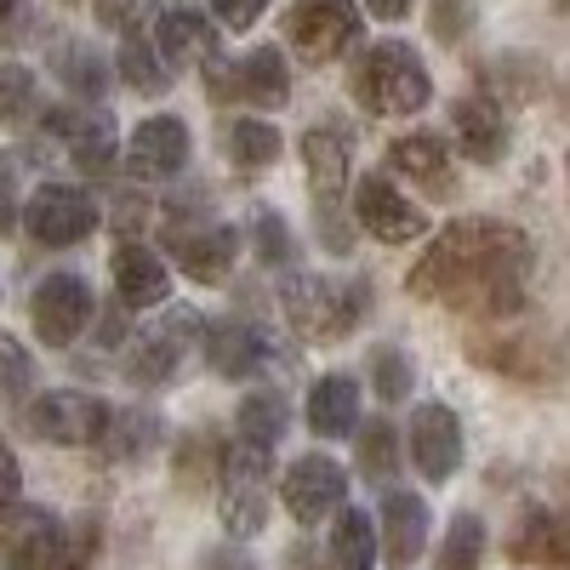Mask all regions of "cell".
<instances>
[{
    "mask_svg": "<svg viewBox=\"0 0 570 570\" xmlns=\"http://www.w3.org/2000/svg\"><path fill=\"white\" fill-rule=\"evenodd\" d=\"M456 18H473V12H468V0H434V29H440L445 40L456 35Z\"/></svg>",
    "mask_w": 570,
    "mask_h": 570,
    "instance_id": "ee69618b",
    "label": "cell"
},
{
    "mask_svg": "<svg viewBox=\"0 0 570 570\" xmlns=\"http://www.w3.org/2000/svg\"><path fill=\"white\" fill-rule=\"evenodd\" d=\"M348 86L371 115H416L428 98H434V80H428L422 58L405 40H376L371 52H360Z\"/></svg>",
    "mask_w": 570,
    "mask_h": 570,
    "instance_id": "7a4b0ae2",
    "label": "cell"
},
{
    "mask_svg": "<svg viewBox=\"0 0 570 570\" xmlns=\"http://www.w3.org/2000/svg\"><path fill=\"white\" fill-rule=\"evenodd\" d=\"M257 257L268 268H279L285 257H292V228H285L279 212H257Z\"/></svg>",
    "mask_w": 570,
    "mask_h": 570,
    "instance_id": "f35d334b",
    "label": "cell"
},
{
    "mask_svg": "<svg viewBox=\"0 0 570 570\" xmlns=\"http://www.w3.org/2000/svg\"><path fill=\"white\" fill-rule=\"evenodd\" d=\"M18 491H23V468H18L12 445L0 440V519H7V513L18 508Z\"/></svg>",
    "mask_w": 570,
    "mask_h": 570,
    "instance_id": "b9f144b4",
    "label": "cell"
},
{
    "mask_svg": "<svg viewBox=\"0 0 570 570\" xmlns=\"http://www.w3.org/2000/svg\"><path fill=\"white\" fill-rule=\"evenodd\" d=\"M149 12H160V0H98V23L126 29V35L149 23Z\"/></svg>",
    "mask_w": 570,
    "mask_h": 570,
    "instance_id": "ab89813d",
    "label": "cell"
},
{
    "mask_svg": "<svg viewBox=\"0 0 570 570\" xmlns=\"http://www.w3.org/2000/svg\"><path fill=\"white\" fill-rule=\"evenodd\" d=\"M428 525H434V519H428V502L411 497V491H394L383 502V519H376V537H383L389 564H416L422 548H428Z\"/></svg>",
    "mask_w": 570,
    "mask_h": 570,
    "instance_id": "7402d4cb",
    "label": "cell"
},
{
    "mask_svg": "<svg viewBox=\"0 0 570 570\" xmlns=\"http://www.w3.org/2000/svg\"><path fill=\"white\" fill-rule=\"evenodd\" d=\"M308 428L320 440H348L354 428H360V383L354 376H320V383L308 389Z\"/></svg>",
    "mask_w": 570,
    "mask_h": 570,
    "instance_id": "cb8c5ba5",
    "label": "cell"
},
{
    "mask_svg": "<svg viewBox=\"0 0 570 570\" xmlns=\"http://www.w3.org/2000/svg\"><path fill=\"white\" fill-rule=\"evenodd\" d=\"M217 473H223V451L212 445V434H195V440L177 451V480H183V485L200 491L206 480H217Z\"/></svg>",
    "mask_w": 570,
    "mask_h": 570,
    "instance_id": "74e56055",
    "label": "cell"
},
{
    "mask_svg": "<svg viewBox=\"0 0 570 570\" xmlns=\"http://www.w3.org/2000/svg\"><path fill=\"white\" fill-rule=\"evenodd\" d=\"M456 137H462V155L473 166H497L502 142H508V120H502L497 98H485V91H462L456 98Z\"/></svg>",
    "mask_w": 570,
    "mask_h": 570,
    "instance_id": "44dd1931",
    "label": "cell"
},
{
    "mask_svg": "<svg viewBox=\"0 0 570 570\" xmlns=\"http://www.w3.org/2000/svg\"><path fill=\"white\" fill-rule=\"evenodd\" d=\"M228 160L240 166V171H263L279 160V131L263 126V120H240V126H228Z\"/></svg>",
    "mask_w": 570,
    "mask_h": 570,
    "instance_id": "d6a6232c",
    "label": "cell"
},
{
    "mask_svg": "<svg viewBox=\"0 0 570 570\" xmlns=\"http://www.w3.org/2000/svg\"><path fill=\"white\" fill-rule=\"evenodd\" d=\"M166 246L177 257V268L200 285H223L234 274V257H240V234L228 223H177L166 234Z\"/></svg>",
    "mask_w": 570,
    "mask_h": 570,
    "instance_id": "9a60e30c",
    "label": "cell"
},
{
    "mask_svg": "<svg viewBox=\"0 0 570 570\" xmlns=\"http://www.w3.org/2000/svg\"><path fill=\"white\" fill-rule=\"evenodd\" d=\"M508 564H531V570H570V519L553 508H525L519 525L508 531Z\"/></svg>",
    "mask_w": 570,
    "mask_h": 570,
    "instance_id": "e0dca14e",
    "label": "cell"
},
{
    "mask_svg": "<svg viewBox=\"0 0 570 570\" xmlns=\"http://www.w3.org/2000/svg\"><path fill=\"white\" fill-rule=\"evenodd\" d=\"M206 337V320L195 314V308H171L160 325H149L137 337V348H131V360H126V376L137 389H160V383H171V371L183 365V354L195 348Z\"/></svg>",
    "mask_w": 570,
    "mask_h": 570,
    "instance_id": "9c48e42d",
    "label": "cell"
},
{
    "mask_svg": "<svg viewBox=\"0 0 570 570\" xmlns=\"http://www.w3.org/2000/svg\"><path fill=\"white\" fill-rule=\"evenodd\" d=\"M285 320H292L308 343H343L348 331L365 320L371 292L360 279H320V274H292L279 285Z\"/></svg>",
    "mask_w": 570,
    "mask_h": 570,
    "instance_id": "3957f363",
    "label": "cell"
},
{
    "mask_svg": "<svg viewBox=\"0 0 570 570\" xmlns=\"http://www.w3.org/2000/svg\"><path fill=\"white\" fill-rule=\"evenodd\" d=\"M525 274H531L525 228L497 217H456L422 246V263L411 268V297L445 303L480 325H502L525 303Z\"/></svg>",
    "mask_w": 570,
    "mask_h": 570,
    "instance_id": "6da1fadb",
    "label": "cell"
},
{
    "mask_svg": "<svg viewBox=\"0 0 570 570\" xmlns=\"http://www.w3.org/2000/svg\"><path fill=\"white\" fill-rule=\"evenodd\" d=\"M354 440H360V473H365V480H394V468H400V434H394V422L376 416V422L354 428Z\"/></svg>",
    "mask_w": 570,
    "mask_h": 570,
    "instance_id": "4dcf8cb0",
    "label": "cell"
},
{
    "mask_svg": "<svg viewBox=\"0 0 570 570\" xmlns=\"http://www.w3.org/2000/svg\"><path fill=\"white\" fill-rule=\"evenodd\" d=\"M268 480H274V451L234 440L223 451V473H217V508L228 537H257L268 525Z\"/></svg>",
    "mask_w": 570,
    "mask_h": 570,
    "instance_id": "5b68a950",
    "label": "cell"
},
{
    "mask_svg": "<svg viewBox=\"0 0 570 570\" xmlns=\"http://www.w3.org/2000/svg\"><path fill=\"white\" fill-rule=\"evenodd\" d=\"M35 389V360L18 337H0V405H23Z\"/></svg>",
    "mask_w": 570,
    "mask_h": 570,
    "instance_id": "d590c367",
    "label": "cell"
},
{
    "mask_svg": "<svg viewBox=\"0 0 570 570\" xmlns=\"http://www.w3.org/2000/svg\"><path fill=\"white\" fill-rule=\"evenodd\" d=\"M279 502H285V513H292L297 525H320V519L343 513V502H348V473L331 462V456L308 451V456H297L292 468H285Z\"/></svg>",
    "mask_w": 570,
    "mask_h": 570,
    "instance_id": "30bf717a",
    "label": "cell"
},
{
    "mask_svg": "<svg viewBox=\"0 0 570 570\" xmlns=\"http://www.w3.org/2000/svg\"><path fill=\"white\" fill-rule=\"evenodd\" d=\"M206 7H212V18H217L223 29L240 35V29H252V23L268 12V0H206Z\"/></svg>",
    "mask_w": 570,
    "mask_h": 570,
    "instance_id": "60d3db41",
    "label": "cell"
},
{
    "mask_svg": "<svg viewBox=\"0 0 570 570\" xmlns=\"http://www.w3.org/2000/svg\"><path fill=\"white\" fill-rule=\"evenodd\" d=\"M120 75H126L137 91H166V86H171V69L160 63V52H149V40H142L137 29H131L126 46H120Z\"/></svg>",
    "mask_w": 570,
    "mask_h": 570,
    "instance_id": "e575fe53",
    "label": "cell"
},
{
    "mask_svg": "<svg viewBox=\"0 0 570 570\" xmlns=\"http://www.w3.org/2000/svg\"><path fill=\"white\" fill-rule=\"evenodd\" d=\"M126 166L131 177L142 183H166L188 166V126L177 115H155V120H142L126 142Z\"/></svg>",
    "mask_w": 570,
    "mask_h": 570,
    "instance_id": "ac0fdd59",
    "label": "cell"
},
{
    "mask_svg": "<svg viewBox=\"0 0 570 570\" xmlns=\"http://www.w3.org/2000/svg\"><path fill=\"white\" fill-rule=\"evenodd\" d=\"M411 462H416V473L428 485H445L456 473V462H462V422H456L451 405L428 400V405L411 411Z\"/></svg>",
    "mask_w": 570,
    "mask_h": 570,
    "instance_id": "2e32d148",
    "label": "cell"
},
{
    "mask_svg": "<svg viewBox=\"0 0 570 570\" xmlns=\"http://www.w3.org/2000/svg\"><path fill=\"white\" fill-rule=\"evenodd\" d=\"M365 7H371L376 18H383V23H400V18L411 12V0H365Z\"/></svg>",
    "mask_w": 570,
    "mask_h": 570,
    "instance_id": "bcb514c9",
    "label": "cell"
},
{
    "mask_svg": "<svg viewBox=\"0 0 570 570\" xmlns=\"http://www.w3.org/2000/svg\"><path fill=\"white\" fill-rule=\"evenodd\" d=\"M473 360H485L502 376H519V383H548L559 371L542 337H502V343H473Z\"/></svg>",
    "mask_w": 570,
    "mask_h": 570,
    "instance_id": "4316f807",
    "label": "cell"
},
{
    "mask_svg": "<svg viewBox=\"0 0 570 570\" xmlns=\"http://www.w3.org/2000/svg\"><path fill=\"white\" fill-rule=\"evenodd\" d=\"M365 371H371V389H376V400H389V405H400V400L411 394V360H405V348H394V343H383V348H371Z\"/></svg>",
    "mask_w": 570,
    "mask_h": 570,
    "instance_id": "836d02e7",
    "label": "cell"
},
{
    "mask_svg": "<svg viewBox=\"0 0 570 570\" xmlns=\"http://www.w3.org/2000/svg\"><path fill=\"white\" fill-rule=\"evenodd\" d=\"M206 360L217 376H228V383H246V376H263L268 365H279V343L274 331L257 325V320H217L206 331Z\"/></svg>",
    "mask_w": 570,
    "mask_h": 570,
    "instance_id": "7c38bea8",
    "label": "cell"
},
{
    "mask_svg": "<svg viewBox=\"0 0 570 570\" xmlns=\"http://www.w3.org/2000/svg\"><path fill=\"white\" fill-rule=\"evenodd\" d=\"M35 115V75L23 63H0V126H23Z\"/></svg>",
    "mask_w": 570,
    "mask_h": 570,
    "instance_id": "8d00e7d4",
    "label": "cell"
},
{
    "mask_svg": "<svg viewBox=\"0 0 570 570\" xmlns=\"http://www.w3.org/2000/svg\"><path fill=\"white\" fill-rule=\"evenodd\" d=\"M212 86L234 91V98H246L257 109H279L285 98H292V75H285V52H279V46H257V52H246L240 69H228V75L212 63Z\"/></svg>",
    "mask_w": 570,
    "mask_h": 570,
    "instance_id": "d6986e66",
    "label": "cell"
},
{
    "mask_svg": "<svg viewBox=\"0 0 570 570\" xmlns=\"http://www.w3.org/2000/svg\"><path fill=\"white\" fill-rule=\"evenodd\" d=\"M559 7H570V0H559Z\"/></svg>",
    "mask_w": 570,
    "mask_h": 570,
    "instance_id": "c3c4849f",
    "label": "cell"
},
{
    "mask_svg": "<svg viewBox=\"0 0 570 570\" xmlns=\"http://www.w3.org/2000/svg\"><path fill=\"white\" fill-rule=\"evenodd\" d=\"M389 166H394L400 177H411L428 200H451V195H456V160H451V149H445V142H440L434 131L394 137Z\"/></svg>",
    "mask_w": 570,
    "mask_h": 570,
    "instance_id": "ffe728a7",
    "label": "cell"
},
{
    "mask_svg": "<svg viewBox=\"0 0 570 570\" xmlns=\"http://www.w3.org/2000/svg\"><path fill=\"white\" fill-rule=\"evenodd\" d=\"M69 531L52 508H12L0 519V564L7 570H63Z\"/></svg>",
    "mask_w": 570,
    "mask_h": 570,
    "instance_id": "52a82bcc",
    "label": "cell"
},
{
    "mask_svg": "<svg viewBox=\"0 0 570 570\" xmlns=\"http://www.w3.org/2000/svg\"><path fill=\"white\" fill-rule=\"evenodd\" d=\"M285 40L303 63H331L360 40V7L354 0H297L285 12Z\"/></svg>",
    "mask_w": 570,
    "mask_h": 570,
    "instance_id": "8992f818",
    "label": "cell"
},
{
    "mask_svg": "<svg viewBox=\"0 0 570 570\" xmlns=\"http://www.w3.org/2000/svg\"><path fill=\"white\" fill-rule=\"evenodd\" d=\"M12 223H18V200H12V177L0 171V234H12Z\"/></svg>",
    "mask_w": 570,
    "mask_h": 570,
    "instance_id": "f6af8a7d",
    "label": "cell"
},
{
    "mask_svg": "<svg viewBox=\"0 0 570 570\" xmlns=\"http://www.w3.org/2000/svg\"><path fill=\"white\" fill-rule=\"evenodd\" d=\"M52 131L69 142L80 171H104L115 160V115L109 109H63V115H52Z\"/></svg>",
    "mask_w": 570,
    "mask_h": 570,
    "instance_id": "603a6c76",
    "label": "cell"
},
{
    "mask_svg": "<svg viewBox=\"0 0 570 570\" xmlns=\"http://www.w3.org/2000/svg\"><path fill=\"white\" fill-rule=\"evenodd\" d=\"M29 314H35V337H40L46 348H69L80 331H86V320H91L86 279H80V274H46V279L35 285Z\"/></svg>",
    "mask_w": 570,
    "mask_h": 570,
    "instance_id": "4fadbf2b",
    "label": "cell"
},
{
    "mask_svg": "<svg viewBox=\"0 0 570 570\" xmlns=\"http://www.w3.org/2000/svg\"><path fill=\"white\" fill-rule=\"evenodd\" d=\"M480 564H485V519L480 513H456L440 553H434V570H480Z\"/></svg>",
    "mask_w": 570,
    "mask_h": 570,
    "instance_id": "f546056e",
    "label": "cell"
},
{
    "mask_svg": "<svg viewBox=\"0 0 570 570\" xmlns=\"http://www.w3.org/2000/svg\"><path fill=\"white\" fill-rule=\"evenodd\" d=\"M285 394H274V389H257V394H246L240 400V411H234V440H252V445H279V434H285Z\"/></svg>",
    "mask_w": 570,
    "mask_h": 570,
    "instance_id": "f1b7e54d",
    "label": "cell"
},
{
    "mask_svg": "<svg viewBox=\"0 0 570 570\" xmlns=\"http://www.w3.org/2000/svg\"><path fill=\"white\" fill-rule=\"evenodd\" d=\"M303 166H308V200L320 223V246L325 252H354V234L343 217V188H348V142L337 126H314L303 137Z\"/></svg>",
    "mask_w": 570,
    "mask_h": 570,
    "instance_id": "277c9868",
    "label": "cell"
},
{
    "mask_svg": "<svg viewBox=\"0 0 570 570\" xmlns=\"http://www.w3.org/2000/svg\"><path fill=\"white\" fill-rule=\"evenodd\" d=\"M155 440H160V422L149 411H115L109 416V434H104V451L115 462H131L142 451H155Z\"/></svg>",
    "mask_w": 570,
    "mask_h": 570,
    "instance_id": "1f68e13d",
    "label": "cell"
},
{
    "mask_svg": "<svg viewBox=\"0 0 570 570\" xmlns=\"http://www.w3.org/2000/svg\"><path fill=\"white\" fill-rule=\"evenodd\" d=\"M23 228L35 234L40 246H75V240H86V234L98 228V200H91L86 188L46 183L23 206Z\"/></svg>",
    "mask_w": 570,
    "mask_h": 570,
    "instance_id": "8fae6325",
    "label": "cell"
},
{
    "mask_svg": "<svg viewBox=\"0 0 570 570\" xmlns=\"http://www.w3.org/2000/svg\"><path fill=\"white\" fill-rule=\"evenodd\" d=\"M325 559H331V570H371L376 564V525H371V513L343 508L337 525H331Z\"/></svg>",
    "mask_w": 570,
    "mask_h": 570,
    "instance_id": "83f0119b",
    "label": "cell"
},
{
    "mask_svg": "<svg viewBox=\"0 0 570 570\" xmlns=\"http://www.w3.org/2000/svg\"><path fill=\"white\" fill-rule=\"evenodd\" d=\"M217 29L200 7H166L160 12V58L166 63H212Z\"/></svg>",
    "mask_w": 570,
    "mask_h": 570,
    "instance_id": "484cf974",
    "label": "cell"
},
{
    "mask_svg": "<svg viewBox=\"0 0 570 570\" xmlns=\"http://www.w3.org/2000/svg\"><path fill=\"white\" fill-rule=\"evenodd\" d=\"M354 223L365 234H376V240H389V246H405V240H422V234H428L422 206H411L400 188L383 183L376 171L354 183Z\"/></svg>",
    "mask_w": 570,
    "mask_h": 570,
    "instance_id": "5bb4252c",
    "label": "cell"
},
{
    "mask_svg": "<svg viewBox=\"0 0 570 570\" xmlns=\"http://www.w3.org/2000/svg\"><path fill=\"white\" fill-rule=\"evenodd\" d=\"M12 7H18V0H0V18H12Z\"/></svg>",
    "mask_w": 570,
    "mask_h": 570,
    "instance_id": "7dc6e473",
    "label": "cell"
},
{
    "mask_svg": "<svg viewBox=\"0 0 570 570\" xmlns=\"http://www.w3.org/2000/svg\"><path fill=\"white\" fill-rule=\"evenodd\" d=\"M195 570H257V559L240 553V548H206Z\"/></svg>",
    "mask_w": 570,
    "mask_h": 570,
    "instance_id": "7bdbcfd3",
    "label": "cell"
},
{
    "mask_svg": "<svg viewBox=\"0 0 570 570\" xmlns=\"http://www.w3.org/2000/svg\"><path fill=\"white\" fill-rule=\"evenodd\" d=\"M115 292L126 308H155L171 297V274L149 246H120L115 252Z\"/></svg>",
    "mask_w": 570,
    "mask_h": 570,
    "instance_id": "d4e9b609",
    "label": "cell"
},
{
    "mask_svg": "<svg viewBox=\"0 0 570 570\" xmlns=\"http://www.w3.org/2000/svg\"><path fill=\"white\" fill-rule=\"evenodd\" d=\"M109 405L98 394H80V389H58L29 405V434L46 445H104L109 434Z\"/></svg>",
    "mask_w": 570,
    "mask_h": 570,
    "instance_id": "ba28073f",
    "label": "cell"
}]
</instances>
